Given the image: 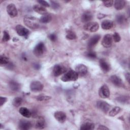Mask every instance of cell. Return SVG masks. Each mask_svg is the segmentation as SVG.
<instances>
[{"label": "cell", "instance_id": "obj_3", "mask_svg": "<svg viewBox=\"0 0 130 130\" xmlns=\"http://www.w3.org/2000/svg\"><path fill=\"white\" fill-rule=\"evenodd\" d=\"M45 50V47L44 44L43 42H40L34 48L33 52L36 56L40 57L44 53Z\"/></svg>", "mask_w": 130, "mask_h": 130}, {"label": "cell", "instance_id": "obj_20", "mask_svg": "<svg viewBox=\"0 0 130 130\" xmlns=\"http://www.w3.org/2000/svg\"><path fill=\"white\" fill-rule=\"evenodd\" d=\"M102 28L103 29L108 30L111 29L113 26V22L110 20H105L102 22Z\"/></svg>", "mask_w": 130, "mask_h": 130}, {"label": "cell", "instance_id": "obj_27", "mask_svg": "<svg viewBox=\"0 0 130 130\" xmlns=\"http://www.w3.org/2000/svg\"><path fill=\"white\" fill-rule=\"evenodd\" d=\"M116 19L117 22L118 23H119V24H123L125 23L126 22V20L125 16L122 14L118 15L116 16Z\"/></svg>", "mask_w": 130, "mask_h": 130}, {"label": "cell", "instance_id": "obj_30", "mask_svg": "<svg viewBox=\"0 0 130 130\" xmlns=\"http://www.w3.org/2000/svg\"><path fill=\"white\" fill-rule=\"evenodd\" d=\"M66 38L69 40H74L76 39L77 36L74 32L72 30H68L67 32Z\"/></svg>", "mask_w": 130, "mask_h": 130}, {"label": "cell", "instance_id": "obj_14", "mask_svg": "<svg viewBox=\"0 0 130 130\" xmlns=\"http://www.w3.org/2000/svg\"><path fill=\"white\" fill-rule=\"evenodd\" d=\"M75 69L76 72H77L78 75L80 76H84L87 73V67L83 64H80L77 65Z\"/></svg>", "mask_w": 130, "mask_h": 130}, {"label": "cell", "instance_id": "obj_15", "mask_svg": "<svg viewBox=\"0 0 130 130\" xmlns=\"http://www.w3.org/2000/svg\"><path fill=\"white\" fill-rule=\"evenodd\" d=\"M55 118L59 122L63 123L66 120V114L62 111H57L54 113Z\"/></svg>", "mask_w": 130, "mask_h": 130}, {"label": "cell", "instance_id": "obj_29", "mask_svg": "<svg viewBox=\"0 0 130 130\" xmlns=\"http://www.w3.org/2000/svg\"><path fill=\"white\" fill-rule=\"evenodd\" d=\"M22 103V98L20 97H16L13 100V101L12 102V104L15 107H19V106H20L21 105Z\"/></svg>", "mask_w": 130, "mask_h": 130}, {"label": "cell", "instance_id": "obj_7", "mask_svg": "<svg viewBox=\"0 0 130 130\" xmlns=\"http://www.w3.org/2000/svg\"><path fill=\"white\" fill-rule=\"evenodd\" d=\"M66 71V69L63 66L59 65V64H56L54 66L53 69V75L57 77L60 76L61 74L64 73Z\"/></svg>", "mask_w": 130, "mask_h": 130}, {"label": "cell", "instance_id": "obj_8", "mask_svg": "<svg viewBox=\"0 0 130 130\" xmlns=\"http://www.w3.org/2000/svg\"><path fill=\"white\" fill-rule=\"evenodd\" d=\"M30 90L34 92L40 91L43 88V85L38 81H33L30 85Z\"/></svg>", "mask_w": 130, "mask_h": 130}, {"label": "cell", "instance_id": "obj_16", "mask_svg": "<svg viewBox=\"0 0 130 130\" xmlns=\"http://www.w3.org/2000/svg\"><path fill=\"white\" fill-rule=\"evenodd\" d=\"M110 80L111 82L116 86L120 87L122 85V80L120 77L116 75H112L110 77Z\"/></svg>", "mask_w": 130, "mask_h": 130}, {"label": "cell", "instance_id": "obj_9", "mask_svg": "<svg viewBox=\"0 0 130 130\" xmlns=\"http://www.w3.org/2000/svg\"><path fill=\"white\" fill-rule=\"evenodd\" d=\"M97 107L105 113H107L110 108V105L104 101H99L96 103Z\"/></svg>", "mask_w": 130, "mask_h": 130}, {"label": "cell", "instance_id": "obj_21", "mask_svg": "<svg viewBox=\"0 0 130 130\" xmlns=\"http://www.w3.org/2000/svg\"><path fill=\"white\" fill-rule=\"evenodd\" d=\"M45 126V120L44 118L42 117H39L36 122V125H35L36 128L38 129H42L44 128Z\"/></svg>", "mask_w": 130, "mask_h": 130}, {"label": "cell", "instance_id": "obj_28", "mask_svg": "<svg viewBox=\"0 0 130 130\" xmlns=\"http://www.w3.org/2000/svg\"><path fill=\"white\" fill-rule=\"evenodd\" d=\"M120 111H121V109L120 107H115L109 112V115L110 116H113V117L115 116L117 114H118Z\"/></svg>", "mask_w": 130, "mask_h": 130}, {"label": "cell", "instance_id": "obj_38", "mask_svg": "<svg viewBox=\"0 0 130 130\" xmlns=\"http://www.w3.org/2000/svg\"><path fill=\"white\" fill-rule=\"evenodd\" d=\"M38 2L43 7H49V4L45 1H38Z\"/></svg>", "mask_w": 130, "mask_h": 130}, {"label": "cell", "instance_id": "obj_41", "mask_svg": "<svg viewBox=\"0 0 130 130\" xmlns=\"http://www.w3.org/2000/svg\"><path fill=\"white\" fill-rule=\"evenodd\" d=\"M7 100V98L1 96V97L0 98V103H1V104H0V105H1V106H3V105L6 102Z\"/></svg>", "mask_w": 130, "mask_h": 130}, {"label": "cell", "instance_id": "obj_24", "mask_svg": "<svg viewBox=\"0 0 130 130\" xmlns=\"http://www.w3.org/2000/svg\"><path fill=\"white\" fill-rule=\"evenodd\" d=\"M94 128V125L93 123L91 122H85L82 124L81 126L80 129L82 130H91L93 129Z\"/></svg>", "mask_w": 130, "mask_h": 130}, {"label": "cell", "instance_id": "obj_33", "mask_svg": "<svg viewBox=\"0 0 130 130\" xmlns=\"http://www.w3.org/2000/svg\"><path fill=\"white\" fill-rule=\"evenodd\" d=\"M51 97L47 95H40L37 97V100L40 101H48L51 99Z\"/></svg>", "mask_w": 130, "mask_h": 130}, {"label": "cell", "instance_id": "obj_2", "mask_svg": "<svg viewBox=\"0 0 130 130\" xmlns=\"http://www.w3.org/2000/svg\"><path fill=\"white\" fill-rule=\"evenodd\" d=\"M78 77L77 72L73 70H70L65 73L61 78V80L63 82L76 81Z\"/></svg>", "mask_w": 130, "mask_h": 130}, {"label": "cell", "instance_id": "obj_17", "mask_svg": "<svg viewBox=\"0 0 130 130\" xmlns=\"http://www.w3.org/2000/svg\"><path fill=\"white\" fill-rule=\"evenodd\" d=\"M33 10L36 12L41 15H44L47 14V10L45 8V7L40 5H35L33 7Z\"/></svg>", "mask_w": 130, "mask_h": 130}, {"label": "cell", "instance_id": "obj_34", "mask_svg": "<svg viewBox=\"0 0 130 130\" xmlns=\"http://www.w3.org/2000/svg\"><path fill=\"white\" fill-rule=\"evenodd\" d=\"M10 37L9 33L6 31H4V35H3V41L4 42H7V41H9L10 40Z\"/></svg>", "mask_w": 130, "mask_h": 130}, {"label": "cell", "instance_id": "obj_22", "mask_svg": "<svg viewBox=\"0 0 130 130\" xmlns=\"http://www.w3.org/2000/svg\"><path fill=\"white\" fill-rule=\"evenodd\" d=\"M125 5V2L123 0H116L114 2V8L117 10L122 9Z\"/></svg>", "mask_w": 130, "mask_h": 130}, {"label": "cell", "instance_id": "obj_5", "mask_svg": "<svg viewBox=\"0 0 130 130\" xmlns=\"http://www.w3.org/2000/svg\"><path fill=\"white\" fill-rule=\"evenodd\" d=\"M112 36L111 35L107 34L104 36L102 41V45L105 48H109L112 46Z\"/></svg>", "mask_w": 130, "mask_h": 130}, {"label": "cell", "instance_id": "obj_36", "mask_svg": "<svg viewBox=\"0 0 130 130\" xmlns=\"http://www.w3.org/2000/svg\"><path fill=\"white\" fill-rule=\"evenodd\" d=\"M113 2H114L113 1H112V0L106 1L103 2L104 5L107 7H111V6H112V5L113 4Z\"/></svg>", "mask_w": 130, "mask_h": 130}, {"label": "cell", "instance_id": "obj_6", "mask_svg": "<svg viewBox=\"0 0 130 130\" xmlns=\"http://www.w3.org/2000/svg\"><path fill=\"white\" fill-rule=\"evenodd\" d=\"M99 94L102 98H108L110 96V91L107 85H102L99 90Z\"/></svg>", "mask_w": 130, "mask_h": 130}, {"label": "cell", "instance_id": "obj_12", "mask_svg": "<svg viewBox=\"0 0 130 130\" xmlns=\"http://www.w3.org/2000/svg\"><path fill=\"white\" fill-rule=\"evenodd\" d=\"M7 12L11 17H16L17 15V9L13 4H10L7 7Z\"/></svg>", "mask_w": 130, "mask_h": 130}, {"label": "cell", "instance_id": "obj_43", "mask_svg": "<svg viewBox=\"0 0 130 130\" xmlns=\"http://www.w3.org/2000/svg\"><path fill=\"white\" fill-rule=\"evenodd\" d=\"M98 15L99 16H98V17L99 18V19H101V18H103L104 17H105L106 16L104 14H99Z\"/></svg>", "mask_w": 130, "mask_h": 130}, {"label": "cell", "instance_id": "obj_4", "mask_svg": "<svg viewBox=\"0 0 130 130\" xmlns=\"http://www.w3.org/2000/svg\"><path fill=\"white\" fill-rule=\"evenodd\" d=\"M83 28L86 31L95 32L99 29V25L96 22H89L84 25Z\"/></svg>", "mask_w": 130, "mask_h": 130}, {"label": "cell", "instance_id": "obj_11", "mask_svg": "<svg viewBox=\"0 0 130 130\" xmlns=\"http://www.w3.org/2000/svg\"><path fill=\"white\" fill-rule=\"evenodd\" d=\"M18 126L19 128L20 129L27 130L31 127L32 124L29 121L25 119H22L19 121Z\"/></svg>", "mask_w": 130, "mask_h": 130}, {"label": "cell", "instance_id": "obj_35", "mask_svg": "<svg viewBox=\"0 0 130 130\" xmlns=\"http://www.w3.org/2000/svg\"><path fill=\"white\" fill-rule=\"evenodd\" d=\"M87 56L90 58H95L96 57V53L92 51H89L87 53Z\"/></svg>", "mask_w": 130, "mask_h": 130}, {"label": "cell", "instance_id": "obj_45", "mask_svg": "<svg viewBox=\"0 0 130 130\" xmlns=\"http://www.w3.org/2000/svg\"><path fill=\"white\" fill-rule=\"evenodd\" d=\"M35 69H39L40 67V65L39 64H36L35 65Z\"/></svg>", "mask_w": 130, "mask_h": 130}, {"label": "cell", "instance_id": "obj_26", "mask_svg": "<svg viewBox=\"0 0 130 130\" xmlns=\"http://www.w3.org/2000/svg\"><path fill=\"white\" fill-rule=\"evenodd\" d=\"M52 20V17L50 14H46L43 15L40 19V22L43 23H47L50 22Z\"/></svg>", "mask_w": 130, "mask_h": 130}, {"label": "cell", "instance_id": "obj_32", "mask_svg": "<svg viewBox=\"0 0 130 130\" xmlns=\"http://www.w3.org/2000/svg\"><path fill=\"white\" fill-rule=\"evenodd\" d=\"M112 39H113V40H114V41L115 42H119L121 40L120 35H119L118 33H117L116 32H114V34L113 35Z\"/></svg>", "mask_w": 130, "mask_h": 130}, {"label": "cell", "instance_id": "obj_42", "mask_svg": "<svg viewBox=\"0 0 130 130\" xmlns=\"http://www.w3.org/2000/svg\"><path fill=\"white\" fill-rule=\"evenodd\" d=\"M98 129H109V128L104 125H100Z\"/></svg>", "mask_w": 130, "mask_h": 130}, {"label": "cell", "instance_id": "obj_1", "mask_svg": "<svg viewBox=\"0 0 130 130\" xmlns=\"http://www.w3.org/2000/svg\"><path fill=\"white\" fill-rule=\"evenodd\" d=\"M23 22L26 26L31 29H36L39 26L38 19L32 16H25Z\"/></svg>", "mask_w": 130, "mask_h": 130}, {"label": "cell", "instance_id": "obj_37", "mask_svg": "<svg viewBox=\"0 0 130 130\" xmlns=\"http://www.w3.org/2000/svg\"><path fill=\"white\" fill-rule=\"evenodd\" d=\"M117 100H118V101H119V102L121 103H125L127 102V101L128 100V98H127L126 96H121V97H119L117 99Z\"/></svg>", "mask_w": 130, "mask_h": 130}, {"label": "cell", "instance_id": "obj_19", "mask_svg": "<svg viewBox=\"0 0 130 130\" xmlns=\"http://www.w3.org/2000/svg\"><path fill=\"white\" fill-rule=\"evenodd\" d=\"M92 14L90 12H84L81 16V21L83 22H88L92 19Z\"/></svg>", "mask_w": 130, "mask_h": 130}, {"label": "cell", "instance_id": "obj_18", "mask_svg": "<svg viewBox=\"0 0 130 130\" xmlns=\"http://www.w3.org/2000/svg\"><path fill=\"white\" fill-rule=\"evenodd\" d=\"M100 66L102 71L105 73L108 72L110 69L109 64L104 59L100 60Z\"/></svg>", "mask_w": 130, "mask_h": 130}, {"label": "cell", "instance_id": "obj_31", "mask_svg": "<svg viewBox=\"0 0 130 130\" xmlns=\"http://www.w3.org/2000/svg\"><path fill=\"white\" fill-rule=\"evenodd\" d=\"M0 63L1 64H7L9 63V58L5 55H1L0 57Z\"/></svg>", "mask_w": 130, "mask_h": 130}, {"label": "cell", "instance_id": "obj_13", "mask_svg": "<svg viewBox=\"0 0 130 130\" xmlns=\"http://www.w3.org/2000/svg\"><path fill=\"white\" fill-rule=\"evenodd\" d=\"M101 39V36L99 35H95L92 36L88 41L87 45L89 48H92L94 47L98 43Z\"/></svg>", "mask_w": 130, "mask_h": 130}, {"label": "cell", "instance_id": "obj_44", "mask_svg": "<svg viewBox=\"0 0 130 130\" xmlns=\"http://www.w3.org/2000/svg\"><path fill=\"white\" fill-rule=\"evenodd\" d=\"M125 77H126V78L127 79V81L129 82V73H127L126 74Z\"/></svg>", "mask_w": 130, "mask_h": 130}, {"label": "cell", "instance_id": "obj_39", "mask_svg": "<svg viewBox=\"0 0 130 130\" xmlns=\"http://www.w3.org/2000/svg\"><path fill=\"white\" fill-rule=\"evenodd\" d=\"M50 3H51L52 7L54 9H56L58 8V7H59V4L55 1H50Z\"/></svg>", "mask_w": 130, "mask_h": 130}, {"label": "cell", "instance_id": "obj_40", "mask_svg": "<svg viewBox=\"0 0 130 130\" xmlns=\"http://www.w3.org/2000/svg\"><path fill=\"white\" fill-rule=\"evenodd\" d=\"M48 37H49V38L50 39V40L51 41H53V42L55 41L56 40V39H57V37H56V35L54 34H50V35Z\"/></svg>", "mask_w": 130, "mask_h": 130}, {"label": "cell", "instance_id": "obj_23", "mask_svg": "<svg viewBox=\"0 0 130 130\" xmlns=\"http://www.w3.org/2000/svg\"><path fill=\"white\" fill-rule=\"evenodd\" d=\"M19 113L23 116L27 118H29L31 116V113L30 111L25 107H21L19 110Z\"/></svg>", "mask_w": 130, "mask_h": 130}, {"label": "cell", "instance_id": "obj_10", "mask_svg": "<svg viewBox=\"0 0 130 130\" xmlns=\"http://www.w3.org/2000/svg\"><path fill=\"white\" fill-rule=\"evenodd\" d=\"M16 30L20 36L27 37L29 35V30L21 25H17L16 26Z\"/></svg>", "mask_w": 130, "mask_h": 130}, {"label": "cell", "instance_id": "obj_25", "mask_svg": "<svg viewBox=\"0 0 130 130\" xmlns=\"http://www.w3.org/2000/svg\"><path fill=\"white\" fill-rule=\"evenodd\" d=\"M9 85L10 89L13 91H18L20 88V85L15 81H11Z\"/></svg>", "mask_w": 130, "mask_h": 130}]
</instances>
